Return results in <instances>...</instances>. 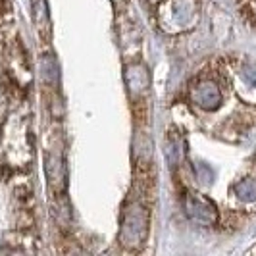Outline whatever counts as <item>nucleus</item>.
I'll list each match as a JSON object with an SVG mask.
<instances>
[{"label":"nucleus","mask_w":256,"mask_h":256,"mask_svg":"<svg viewBox=\"0 0 256 256\" xmlns=\"http://www.w3.org/2000/svg\"><path fill=\"white\" fill-rule=\"evenodd\" d=\"M148 226H150L148 210L139 202L129 204L124 210V218H122L120 244L126 246L128 250L139 248L148 237Z\"/></svg>","instance_id":"f257e3e1"},{"label":"nucleus","mask_w":256,"mask_h":256,"mask_svg":"<svg viewBox=\"0 0 256 256\" xmlns=\"http://www.w3.org/2000/svg\"><path fill=\"white\" fill-rule=\"evenodd\" d=\"M185 214L191 222L198 226H214L218 222V210L210 198H206L200 192H187L185 196Z\"/></svg>","instance_id":"f03ea898"},{"label":"nucleus","mask_w":256,"mask_h":256,"mask_svg":"<svg viewBox=\"0 0 256 256\" xmlns=\"http://www.w3.org/2000/svg\"><path fill=\"white\" fill-rule=\"evenodd\" d=\"M192 100L202 110H208V112L218 110L222 104V90L214 81H202L192 90Z\"/></svg>","instance_id":"7ed1b4c3"},{"label":"nucleus","mask_w":256,"mask_h":256,"mask_svg":"<svg viewBox=\"0 0 256 256\" xmlns=\"http://www.w3.org/2000/svg\"><path fill=\"white\" fill-rule=\"evenodd\" d=\"M126 85L131 94L141 96L150 87V74L142 64H131L126 68Z\"/></svg>","instance_id":"20e7f679"},{"label":"nucleus","mask_w":256,"mask_h":256,"mask_svg":"<svg viewBox=\"0 0 256 256\" xmlns=\"http://www.w3.org/2000/svg\"><path fill=\"white\" fill-rule=\"evenodd\" d=\"M233 191L241 200L252 202V200H256V180L254 178H244L233 187Z\"/></svg>","instance_id":"39448f33"},{"label":"nucleus","mask_w":256,"mask_h":256,"mask_svg":"<svg viewBox=\"0 0 256 256\" xmlns=\"http://www.w3.org/2000/svg\"><path fill=\"white\" fill-rule=\"evenodd\" d=\"M172 12L178 24H187L191 20L192 12H194V6H192V0H174L172 2Z\"/></svg>","instance_id":"423d86ee"},{"label":"nucleus","mask_w":256,"mask_h":256,"mask_svg":"<svg viewBox=\"0 0 256 256\" xmlns=\"http://www.w3.org/2000/svg\"><path fill=\"white\" fill-rule=\"evenodd\" d=\"M40 74H42V79L48 81L52 85H56L58 81V62L52 54H44L42 60H40Z\"/></svg>","instance_id":"0eeeda50"},{"label":"nucleus","mask_w":256,"mask_h":256,"mask_svg":"<svg viewBox=\"0 0 256 256\" xmlns=\"http://www.w3.org/2000/svg\"><path fill=\"white\" fill-rule=\"evenodd\" d=\"M243 77L248 85L256 87V66H244L243 68Z\"/></svg>","instance_id":"6e6552de"},{"label":"nucleus","mask_w":256,"mask_h":256,"mask_svg":"<svg viewBox=\"0 0 256 256\" xmlns=\"http://www.w3.org/2000/svg\"><path fill=\"white\" fill-rule=\"evenodd\" d=\"M196 174H198V176H202V178H204L202 181H206V183L212 180V172H210L204 164H198V166H196Z\"/></svg>","instance_id":"1a4fd4ad"}]
</instances>
